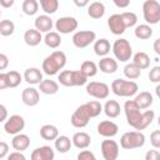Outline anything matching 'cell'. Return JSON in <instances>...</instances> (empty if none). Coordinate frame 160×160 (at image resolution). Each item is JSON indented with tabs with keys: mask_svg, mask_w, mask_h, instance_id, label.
I'll return each instance as SVG.
<instances>
[{
	"mask_svg": "<svg viewBox=\"0 0 160 160\" xmlns=\"http://www.w3.org/2000/svg\"><path fill=\"white\" fill-rule=\"evenodd\" d=\"M98 132L101 136L106 138V139H111V138H114L119 132V126L114 121H111V120H104V121L99 122Z\"/></svg>",
	"mask_w": 160,
	"mask_h": 160,
	"instance_id": "obj_13",
	"label": "cell"
},
{
	"mask_svg": "<svg viewBox=\"0 0 160 160\" xmlns=\"http://www.w3.org/2000/svg\"><path fill=\"white\" fill-rule=\"evenodd\" d=\"M8 160H26L25 155L20 151H14V152H10L9 156H8Z\"/></svg>",
	"mask_w": 160,
	"mask_h": 160,
	"instance_id": "obj_48",
	"label": "cell"
},
{
	"mask_svg": "<svg viewBox=\"0 0 160 160\" xmlns=\"http://www.w3.org/2000/svg\"><path fill=\"white\" fill-rule=\"evenodd\" d=\"M21 100H22V102L26 106H35V105H38L39 101H40L39 90L32 88V86L24 89L22 92H21Z\"/></svg>",
	"mask_w": 160,
	"mask_h": 160,
	"instance_id": "obj_14",
	"label": "cell"
},
{
	"mask_svg": "<svg viewBox=\"0 0 160 160\" xmlns=\"http://www.w3.org/2000/svg\"><path fill=\"white\" fill-rule=\"evenodd\" d=\"M6 119H8V109L5 105L0 104V122L6 121Z\"/></svg>",
	"mask_w": 160,
	"mask_h": 160,
	"instance_id": "obj_51",
	"label": "cell"
},
{
	"mask_svg": "<svg viewBox=\"0 0 160 160\" xmlns=\"http://www.w3.org/2000/svg\"><path fill=\"white\" fill-rule=\"evenodd\" d=\"M149 80L151 82H159L160 81V66H154L149 71Z\"/></svg>",
	"mask_w": 160,
	"mask_h": 160,
	"instance_id": "obj_44",
	"label": "cell"
},
{
	"mask_svg": "<svg viewBox=\"0 0 160 160\" xmlns=\"http://www.w3.org/2000/svg\"><path fill=\"white\" fill-rule=\"evenodd\" d=\"M150 144L155 149H159L160 148V130H154L150 134Z\"/></svg>",
	"mask_w": 160,
	"mask_h": 160,
	"instance_id": "obj_45",
	"label": "cell"
},
{
	"mask_svg": "<svg viewBox=\"0 0 160 160\" xmlns=\"http://www.w3.org/2000/svg\"><path fill=\"white\" fill-rule=\"evenodd\" d=\"M120 16H121V19H122L124 25H125L126 29H128V28H132V26H135L136 22H138V15H136L135 12H132V11H125V12H121Z\"/></svg>",
	"mask_w": 160,
	"mask_h": 160,
	"instance_id": "obj_41",
	"label": "cell"
},
{
	"mask_svg": "<svg viewBox=\"0 0 160 160\" xmlns=\"http://www.w3.org/2000/svg\"><path fill=\"white\" fill-rule=\"evenodd\" d=\"M101 154H102V158L105 160H116L119 156V144L111 139L102 140Z\"/></svg>",
	"mask_w": 160,
	"mask_h": 160,
	"instance_id": "obj_11",
	"label": "cell"
},
{
	"mask_svg": "<svg viewBox=\"0 0 160 160\" xmlns=\"http://www.w3.org/2000/svg\"><path fill=\"white\" fill-rule=\"evenodd\" d=\"M82 108H84V110L86 111V114L89 115L90 119L99 116L102 111V105L98 100H91L89 102H85V104H82Z\"/></svg>",
	"mask_w": 160,
	"mask_h": 160,
	"instance_id": "obj_28",
	"label": "cell"
},
{
	"mask_svg": "<svg viewBox=\"0 0 160 160\" xmlns=\"http://www.w3.org/2000/svg\"><path fill=\"white\" fill-rule=\"evenodd\" d=\"M14 31H15V24L11 20L5 19L0 21V35L1 36H10L14 34Z\"/></svg>",
	"mask_w": 160,
	"mask_h": 160,
	"instance_id": "obj_40",
	"label": "cell"
},
{
	"mask_svg": "<svg viewBox=\"0 0 160 160\" xmlns=\"http://www.w3.org/2000/svg\"><path fill=\"white\" fill-rule=\"evenodd\" d=\"M112 54L115 56L116 60L121 61V62H126L130 60V58L132 56V48L130 45V42L126 39H118L114 41L112 46H111Z\"/></svg>",
	"mask_w": 160,
	"mask_h": 160,
	"instance_id": "obj_4",
	"label": "cell"
},
{
	"mask_svg": "<svg viewBox=\"0 0 160 160\" xmlns=\"http://www.w3.org/2000/svg\"><path fill=\"white\" fill-rule=\"evenodd\" d=\"M80 71H81L88 79H89V78H92V76H95V75L98 74V65H96L94 61H91V60H86V61H84V62L81 64Z\"/></svg>",
	"mask_w": 160,
	"mask_h": 160,
	"instance_id": "obj_34",
	"label": "cell"
},
{
	"mask_svg": "<svg viewBox=\"0 0 160 160\" xmlns=\"http://www.w3.org/2000/svg\"><path fill=\"white\" fill-rule=\"evenodd\" d=\"M44 42L48 48L50 49H56L61 45V36L60 34H58L56 31H50V32H46L45 36H44Z\"/></svg>",
	"mask_w": 160,
	"mask_h": 160,
	"instance_id": "obj_32",
	"label": "cell"
},
{
	"mask_svg": "<svg viewBox=\"0 0 160 160\" xmlns=\"http://www.w3.org/2000/svg\"><path fill=\"white\" fill-rule=\"evenodd\" d=\"M78 160H98V159L90 150H81L78 154Z\"/></svg>",
	"mask_w": 160,
	"mask_h": 160,
	"instance_id": "obj_46",
	"label": "cell"
},
{
	"mask_svg": "<svg viewBox=\"0 0 160 160\" xmlns=\"http://www.w3.org/2000/svg\"><path fill=\"white\" fill-rule=\"evenodd\" d=\"M24 128H25V120L21 115H18V114L11 115L4 122V130L9 135L20 134L21 130H24Z\"/></svg>",
	"mask_w": 160,
	"mask_h": 160,
	"instance_id": "obj_9",
	"label": "cell"
},
{
	"mask_svg": "<svg viewBox=\"0 0 160 160\" xmlns=\"http://www.w3.org/2000/svg\"><path fill=\"white\" fill-rule=\"evenodd\" d=\"M114 4L118 6V8H128L130 5V0H114Z\"/></svg>",
	"mask_w": 160,
	"mask_h": 160,
	"instance_id": "obj_53",
	"label": "cell"
},
{
	"mask_svg": "<svg viewBox=\"0 0 160 160\" xmlns=\"http://www.w3.org/2000/svg\"><path fill=\"white\" fill-rule=\"evenodd\" d=\"M72 82L74 86H82L88 84V78L80 70H72Z\"/></svg>",
	"mask_w": 160,
	"mask_h": 160,
	"instance_id": "obj_43",
	"label": "cell"
},
{
	"mask_svg": "<svg viewBox=\"0 0 160 160\" xmlns=\"http://www.w3.org/2000/svg\"><path fill=\"white\" fill-rule=\"evenodd\" d=\"M11 146L16 151L22 152L24 150H26L30 146V138L26 134H21V132L16 134V135H14V138L11 140Z\"/></svg>",
	"mask_w": 160,
	"mask_h": 160,
	"instance_id": "obj_22",
	"label": "cell"
},
{
	"mask_svg": "<svg viewBox=\"0 0 160 160\" xmlns=\"http://www.w3.org/2000/svg\"><path fill=\"white\" fill-rule=\"evenodd\" d=\"M154 118H155V112H154L152 110H146V111H144L142 115H141V121H140V124H139L136 131H141V130L146 129V128L152 122Z\"/></svg>",
	"mask_w": 160,
	"mask_h": 160,
	"instance_id": "obj_39",
	"label": "cell"
},
{
	"mask_svg": "<svg viewBox=\"0 0 160 160\" xmlns=\"http://www.w3.org/2000/svg\"><path fill=\"white\" fill-rule=\"evenodd\" d=\"M74 4H75L76 6H79V8H84V6H88V5H89V1H88V0H82V1H78V0H75Z\"/></svg>",
	"mask_w": 160,
	"mask_h": 160,
	"instance_id": "obj_56",
	"label": "cell"
},
{
	"mask_svg": "<svg viewBox=\"0 0 160 160\" xmlns=\"http://www.w3.org/2000/svg\"><path fill=\"white\" fill-rule=\"evenodd\" d=\"M58 80L61 85L64 86H74V82H72V70H64L59 74L58 76Z\"/></svg>",
	"mask_w": 160,
	"mask_h": 160,
	"instance_id": "obj_42",
	"label": "cell"
},
{
	"mask_svg": "<svg viewBox=\"0 0 160 160\" xmlns=\"http://www.w3.org/2000/svg\"><path fill=\"white\" fill-rule=\"evenodd\" d=\"M39 90L45 95H55L59 91V84L55 80L42 79V81L39 84Z\"/></svg>",
	"mask_w": 160,
	"mask_h": 160,
	"instance_id": "obj_25",
	"label": "cell"
},
{
	"mask_svg": "<svg viewBox=\"0 0 160 160\" xmlns=\"http://www.w3.org/2000/svg\"><path fill=\"white\" fill-rule=\"evenodd\" d=\"M118 61L110 56L101 58L98 64V69H100V71L104 74H114L118 70Z\"/></svg>",
	"mask_w": 160,
	"mask_h": 160,
	"instance_id": "obj_18",
	"label": "cell"
},
{
	"mask_svg": "<svg viewBox=\"0 0 160 160\" xmlns=\"http://www.w3.org/2000/svg\"><path fill=\"white\" fill-rule=\"evenodd\" d=\"M134 102L140 110H144V109H148L152 105L154 96L149 91H141V92L136 94V96L134 99Z\"/></svg>",
	"mask_w": 160,
	"mask_h": 160,
	"instance_id": "obj_21",
	"label": "cell"
},
{
	"mask_svg": "<svg viewBox=\"0 0 160 160\" xmlns=\"http://www.w3.org/2000/svg\"><path fill=\"white\" fill-rule=\"evenodd\" d=\"M66 65V55L60 50L52 51L49 56H46L42 61V70L46 75L52 76L56 75L64 66Z\"/></svg>",
	"mask_w": 160,
	"mask_h": 160,
	"instance_id": "obj_1",
	"label": "cell"
},
{
	"mask_svg": "<svg viewBox=\"0 0 160 160\" xmlns=\"http://www.w3.org/2000/svg\"><path fill=\"white\" fill-rule=\"evenodd\" d=\"M0 16H1V10H0Z\"/></svg>",
	"mask_w": 160,
	"mask_h": 160,
	"instance_id": "obj_57",
	"label": "cell"
},
{
	"mask_svg": "<svg viewBox=\"0 0 160 160\" xmlns=\"http://www.w3.org/2000/svg\"><path fill=\"white\" fill-rule=\"evenodd\" d=\"M142 15L148 25H155L160 21V4L156 0H146L142 4Z\"/></svg>",
	"mask_w": 160,
	"mask_h": 160,
	"instance_id": "obj_5",
	"label": "cell"
},
{
	"mask_svg": "<svg viewBox=\"0 0 160 160\" xmlns=\"http://www.w3.org/2000/svg\"><path fill=\"white\" fill-rule=\"evenodd\" d=\"M8 65H9V58L5 54L0 52V72H2V70H5Z\"/></svg>",
	"mask_w": 160,
	"mask_h": 160,
	"instance_id": "obj_49",
	"label": "cell"
},
{
	"mask_svg": "<svg viewBox=\"0 0 160 160\" xmlns=\"http://www.w3.org/2000/svg\"><path fill=\"white\" fill-rule=\"evenodd\" d=\"M54 158H55V152L52 148L48 145L36 148L35 150H32L30 155V160H54Z\"/></svg>",
	"mask_w": 160,
	"mask_h": 160,
	"instance_id": "obj_15",
	"label": "cell"
},
{
	"mask_svg": "<svg viewBox=\"0 0 160 160\" xmlns=\"http://www.w3.org/2000/svg\"><path fill=\"white\" fill-rule=\"evenodd\" d=\"M22 78L30 85H39L42 81V72L38 68H28Z\"/></svg>",
	"mask_w": 160,
	"mask_h": 160,
	"instance_id": "obj_20",
	"label": "cell"
},
{
	"mask_svg": "<svg viewBox=\"0 0 160 160\" xmlns=\"http://www.w3.org/2000/svg\"><path fill=\"white\" fill-rule=\"evenodd\" d=\"M132 64H134L135 66H138L140 70H145V69H148V68L150 66V58H149V55H148L146 52L139 51V52H136V54L134 55V58H132Z\"/></svg>",
	"mask_w": 160,
	"mask_h": 160,
	"instance_id": "obj_30",
	"label": "cell"
},
{
	"mask_svg": "<svg viewBox=\"0 0 160 160\" xmlns=\"http://www.w3.org/2000/svg\"><path fill=\"white\" fill-rule=\"evenodd\" d=\"M24 41L29 46H38L42 41L41 32H39L36 29H29L24 34Z\"/></svg>",
	"mask_w": 160,
	"mask_h": 160,
	"instance_id": "obj_26",
	"label": "cell"
},
{
	"mask_svg": "<svg viewBox=\"0 0 160 160\" xmlns=\"http://www.w3.org/2000/svg\"><path fill=\"white\" fill-rule=\"evenodd\" d=\"M71 142H72V145H74L75 148L84 150V149H86V148L90 146V144H91V138H90V135H89L88 132H85V131H78V132H75V134L72 135Z\"/></svg>",
	"mask_w": 160,
	"mask_h": 160,
	"instance_id": "obj_19",
	"label": "cell"
},
{
	"mask_svg": "<svg viewBox=\"0 0 160 160\" xmlns=\"http://www.w3.org/2000/svg\"><path fill=\"white\" fill-rule=\"evenodd\" d=\"M86 92H88V95H90L98 100H104L109 96L110 88L108 84L101 82V81H90L86 84Z\"/></svg>",
	"mask_w": 160,
	"mask_h": 160,
	"instance_id": "obj_7",
	"label": "cell"
},
{
	"mask_svg": "<svg viewBox=\"0 0 160 160\" xmlns=\"http://www.w3.org/2000/svg\"><path fill=\"white\" fill-rule=\"evenodd\" d=\"M55 29L58 34H70L78 29V20L72 16L59 18L55 22Z\"/></svg>",
	"mask_w": 160,
	"mask_h": 160,
	"instance_id": "obj_10",
	"label": "cell"
},
{
	"mask_svg": "<svg viewBox=\"0 0 160 160\" xmlns=\"http://www.w3.org/2000/svg\"><path fill=\"white\" fill-rule=\"evenodd\" d=\"M145 144V135L141 131H128L124 132L120 139V146L125 150H132L142 148Z\"/></svg>",
	"mask_w": 160,
	"mask_h": 160,
	"instance_id": "obj_3",
	"label": "cell"
},
{
	"mask_svg": "<svg viewBox=\"0 0 160 160\" xmlns=\"http://www.w3.org/2000/svg\"><path fill=\"white\" fill-rule=\"evenodd\" d=\"M89 120H90V118H89V115L86 114V111L84 110L82 105H80V106L72 112V115H71V118H70L71 125H72L74 128H76V129H82V128H85V126L89 124Z\"/></svg>",
	"mask_w": 160,
	"mask_h": 160,
	"instance_id": "obj_12",
	"label": "cell"
},
{
	"mask_svg": "<svg viewBox=\"0 0 160 160\" xmlns=\"http://www.w3.org/2000/svg\"><path fill=\"white\" fill-rule=\"evenodd\" d=\"M40 6L44 10L45 15H51L56 12L59 9V1L58 0H40Z\"/></svg>",
	"mask_w": 160,
	"mask_h": 160,
	"instance_id": "obj_37",
	"label": "cell"
},
{
	"mask_svg": "<svg viewBox=\"0 0 160 160\" xmlns=\"http://www.w3.org/2000/svg\"><path fill=\"white\" fill-rule=\"evenodd\" d=\"M54 141H55V142H54L55 149H56L59 152H62V154H64V152H68V151L70 150L71 145H72L70 138H68L66 135H59Z\"/></svg>",
	"mask_w": 160,
	"mask_h": 160,
	"instance_id": "obj_31",
	"label": "cell"
},
{
	"mask_svg": "<svg viewBox=\"0 0 160 160\" xmlns=\"http://www.w3.org/2000/svg\"><path fill=\"white\" fill-rule=\"evenodd\" d=\"M14 0H0V6L2 8H11L14 5Z\"/></svg>",
	"mask_w": 160,
	"mask_h": 160,
	"instance_id": "obj_54",
	"label": "cell"
},
{
	"mask_svg": "<svg viewBox=\"0 0 160 160\" xmlns=\"http://www.w3.org/2000/svg\"><path fill=\"white\" fill-rule=\"evenodd\" d=\"M110 50H111V45L108 39H99V40L94 41V52L98 56L105 58V56H108Z\"/></svg>",
	"mask_w": 160,
	"mask_h": 160,
	"instance_id": "obj_24",
	"label": "cell"
},
{
	"mask_svg": "<svg viewBox=\"0 0 160 160\" xmlns=\"http://www.w3.org/2000/svg\"><path fill=\"white\" fill-rule=\"evenodd\" d=\"M8 88V79L6 72H0V90H4Z\"/></svg>",
	"mask_w": 160,
	"mask_h": 160,
	"instance_id": "obj_52",
	"label": "cell"
},
{
	"mask_svg": "<svg viewBox=\"0 0 160 160\" xmlns=\"http://www.w3.org/2000/svg\"><path fill=\"white\" fill-rule=\"evenodd\" d=\"M108 26L110 29V31L114 35H121L125 32L126 28L124 25V21L120 16V14H112L109 19H108Z\"/></svg>",
	"mask_w": 160,
	"mask_h": 160,
	"instance_id": "obj_16",
	"label": "cell"
},
{
	"mask_svg": "<svg viewBox=\"0 0 160 160\" xmlns=\"http://www.w3.org/2000/svg\"><path fill=\"white\" fill-rule=\"evenodd\" d=\"M124 75H125L129 80L134 81V80H136V79L140 78L141 70H140L138 66H135L132 62H129V64H126V65L124 66Z\"/></svg>",
	"mask_w": 160,
	"mask_h": 160,
	"instance_id": "obj_35",
	"label": "cell"
},
{
	"mask_svg": "<svg viewBox=\"0 0 160 160\" xmlns=\"http://www.w3.org/2000/svg\"><path fill=\"white\" fill-rule=\"evenodd\" d=\"M154 51L159 55L160 54V39H156L155 41H154Z\"/></svg>",
	"mask_w": 160,
	"mask_h": 160,
	"instance_id": "obj_55",
	"label": "cell"
},
{
	"mask_svg": "<svg viewBox=\"0 0 160 160\" xmlns=\"http://www.w3.org/2000/svg\"><path fill=\"white\" fill-rule=\"evenodd\" d=\"M72 44L79 48V49H84L86 46H89L90 44H92L96 40V34L92 30H80L76 31L72 35Z\"/></svg>",
	"mask_w": 160,
	"mask_h": 160,
	"instance_id": "obj_8",
	"label": "cell"
},
{
	"mask_svg": "<svg viewBox=\"0 0 160 160\" xmlns=\"http://www.w3.org/2000/svg\"><path fill=\"white\" fill-rule=\"evenodd\" d=\"M111 90L115 95L120 98H131L136 95L139 86L135 81L124 80V79H115L111 82Z\"/></svg>",
	"mask_w": 160,
	"mask_h": 160,
	"instance_id": "obj_2",
	"label": "cell"
},
{
	"mask_svg": "<svg viewBox=\"0 0 160 160\" xmlns=\"http://www.w3.org/2000/svg\"><path fill=\"white\" fill-rule=\"evenodd\" d=\"M9 152V145L5 141H0V159L6 156Z\"/></svg>",
	"mask_w": 160,
	"mask_h": 160,
	"instance_id": "obj_50",
	"label": "cell"
},
{
	"mask_svg": "<svg viewBox=\"0 0 160 160\" xmlns=\"http://www.w3.org/2000/svg\"><path fill=\"white\" fill-rule=\"evenodd\" d=\"M21 8H22V11H24L25 15L32 16L39 10V2L36 0H24Z\"/></svg>",
	"mask_w": 160,
	"mask_h": 160,
	"instance_id": "obj_36",
	"label": "cell"
},
{
	"mask_svg": "<svg viewBox=\"0 0 160 160\" xmlns=\"http://www.w3.org/2000/svg\"><path fill=\"white\" fill-rule=\"evenodd\" d=\"M145 160H160V152L159 150H149L145 154Z\"/></svg>",
	"mask_w": 160,
	"mask_h": 160,
	"instance_id": "obj_47",
	"label": "cell"
},
{
	"mask_svg": "<svg viewBox=\"0 0 160 160\" xmlns=\"http://www.w3.org/2000/svg\"><path fill=\"white\" fill-rule=\"evenodd\" d=\"M34 26L39 32H45L46 34V32H50V30L54 26V22H52V19L49 15L44 14V15L36 16V19L34 21Z\"/></svg>",
	"mask_w": 160,
	"mask_h": 160,
	"instance_id": "obj_17",
	"label": "cell"
},
{
	"mask_svg": "<svg viewBox=\"0 0 160 160\" xmlns=\"http://www.w3.org/2000/svg\"><path fill=\"white\" fill-rule=\"evenodd\" d=\"M88 15L91 19H101L105 15V5L101 1H94L88 6Z\"/></svg>",
	"mask_w": 160,
	"mask_h": 160,
	"instance_id": "obj_27",
	"label": "cell"
},
{
	"mask_svg": "<svg viewBox=\"0 0 160 160\" xmlns=\"http://www.w3.org/2000/svg\"><path fill=\"white\" fill-rule=\"evenodd\" d=\"M6 79H8V88H16L21 84L22 76L19 71L10 70L6 72Z\"/></svg>",
	"mask_w": 160,
	"mask_h": 160,
	"instance_id": "obj_38",
	"label": "cell"
},
{
	"mask_svg": "<svg viewBox=\"0 0 160 160\" xmlns=\"http://www.w3.org/2000/svg\"><path fill=\"white\" fill-rule=\"evenodd\" d=\"M40 136L44 140L51 141V140H55L59 136V130H58V128L55 125L45 124V125H42L40 128Z\"/></svg>",
	"mask_w": 160,
	"mask_h": 160,
	"instance_id": "obj_29",
	"label": "cell"
},
{
	"mask_svg": "<svg viewBox=\"0 0 160 160\" xmlns=\"http://www.w3.org/2000/svg\"><path fill=\"white\" fill-rule=\"evenodd\" d=\"M124 112L126 116V121L130 126H132L135 130L138 129L140 121H141V115L142 112L140 111V109L135 105L134 100H126L124 104Z\"/></svg>",
	"mask_w": 160,
	"mask_h": 160,
	"instance_id": "obj_6",
	"label": "cell"
},
{
	"mask_svg": "<svg viewBox=\"0 0 160 160\" xmlns=\"http://www.w3.org/2000/svg\"><path fill=\"white\" fill-rule=\"evenodd\" d=\"M102 111L105 112V115L108 118L115 119V118H118L120 115L121 108H120V104L116 100H108L102 106Z\"/></svg>",
	"mask_w": 160,
	"mask_h": 160,
	"instance_id": "obj_23",
	"label": "cell"
},
{
	"mask_svg": "<svg viewBox=\"0 0 160 160\" xmlns=\"http://www.w3.org/2000/svg\"><path fill=\"white\" fill-rule=\"evenodd\" d=\"M134 34L140 40H148V39H150L152 36V29L148 24H140V25L135 26Z\"/></svg>",
	"mask_w": 160,
	"mask_h": 160,
	"instance_id": "obj_33",
	"label": "cell"
}]
</instances>
